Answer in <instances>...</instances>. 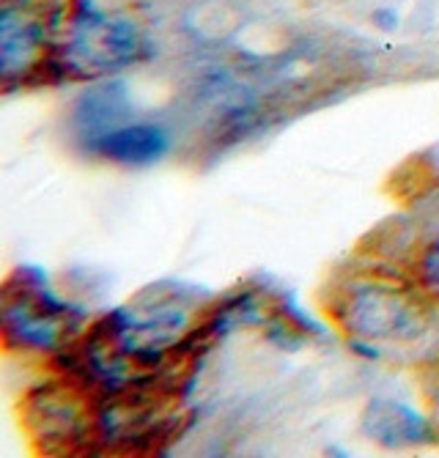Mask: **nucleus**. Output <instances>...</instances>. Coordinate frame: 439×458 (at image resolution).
Returning <instances> with one entry per match:
<instances>
[{
	"label": "nucleus",
	"mask_w": 439,
	"mask_h": 458,
	"mask_svg": "<svg viewBox=\"0 0 439 458\" xmlns=\"http://www.w3.org/2000/svg\"><path fill=\"white\" fill-rule=\"evenodd\" d=\"M168 148H171V135L165 132V127H159L154 121H130L115 132L91 143L86 151L113 165L146 168V165L163 159Z\"/></svg>",
	"instance_id": "obj_7"
},
{
	"label": "nucleus",
	"mask_w": 439,
	"mask_h": 458,
	"mask_svg": "<svg viewBox=\"0 0 439 458\" xmlns=\"http://www.w3.org/2000/svg\"><path fill=\"white\" fill-rule=\"evenodd\" d=\"M420 283L434 300H439V236L423 250L420 256Z\"/></svg>",
	"instance_id": "obj_9"
},
{
	"label": "nucleus",
	"mask_w": 439,
	"mask_h": 458,
	"mask_svg": "<svg viewBox=\"0 0 439 458\" xmlns=\"http://www.w3.org/2000/svg\"><path fill=\"white\" fill-rule=\"evenodd\" d=\"M25 423L42 453H74L86 447L97 428V414L69 385H42L25 398Z\"/></svg>",
	"instance_id": "obj_5"
},
{
	"label": "nucleus",
	"mask_w": 439,
	"mask_h": 458,
	"mask_svg": "<svg viewBox=\"0 0 439 458\" xmlns=\"http://www.w3.org/2000/svg\"><path fill=\"white\" fill-rule=\"evenodd\" d=\"M148 58L143 28L122 12H107L97 0H72L55 50V80L115 77Z\"/></svg>",
	"instance_id": "obj_2"
},
{
	"label": "nucleus",
	"mask_w": 439,
	"mask_h": 458,
	"mask_svg": "<svg viewBox=\"0 0 439 458\" xmlns=\"http://www.w3.org/2000/svg\"><path fill=\"white\" fill-rule=\"evenodd\" d=\"M363 434L387 450L418 447L434 439L431 423L418 409L398 403V401H387V398H376L368 403L363 414Z\"/></svg>",
	"instance_id": "obj_8"
},
{
	"label": "nucleus",
	"mask_w": 439,
	"mask_h": 458,
	"mask_svg": "<svg viewBox=\"0 0 439 458\" xmlns=\"http://www.w3.org/2000/svg\"><path fill=\"white\" fill-rule=\"evenodd\" d=\"M374 20H376V22H379V25H382L384 30H390V28H395V25H398V17H395V14H393L390 9H379Z\"/></svg>",
	"instance_id": "obj_10"
},
{
	"label": "nucleus",
	"mask_w": 439,
	"mask_h": 458,
	"mask_svg": "<svg viewBox=\"0 0 439 458\" xmlns=\"http://www.w3.org/2000/svg\"><path fill=\"white\" fill-rule=\"evenodd\" d=\"M132 115H135V107H132L127 82L118 77H102L91 89H86L77 97L69 121H72V132L77 143H83V148H89L99 138L135 121Z\"/></svg>",
	"instance_id": "obj_6"
},
{
	"label": "nucleus",
	"mask_w": 439,
	"mask_h": 458,
	"mask_svg": "<svg viewBox=\"0 0 439 458\" xmlns=\"http://www.w3.org/2000/svg\"><path fill=\"white\" fill-rule=\"evenodd\" d=\"M428 297L398 275H357L335 291L333 316L357 341L418 344L436 318Z\"/></svg>",
	"instance_id": "obj_1"
},
{
	"label": "nucleus",
	"mask_w": 439,
	"mask_h": 458,
	"mask_svg": "<svg viewBox=\"0 0 439 458\" xmlns=\"http://www.w3.org/2000/svg\"><path fill=\"white\" fill-rule=\"evenodd\" d=\"M63 0H4L0 6V74L12 82L50 80L61 41ZM55 80V77H53Z\"/></svg>",
	"instance_id": "obj_4"
},
{
	"label": "nucleus",
	"mask_w": 439,
	"mask_h": 458,
	"mask_svg": "<svg viewBox=\"0 0 439 458\" xmlns=\"http://www.w3.org/2000/svg\"><path fill=\"white\" fill-rule=\"evenodd\" d=\"M86 321V313L61 300L47 277L20 269L4 294V335L9 346L28 352H61Z\"/></svg>",
	"instance_id": "obj_3"
}]
</instances>
